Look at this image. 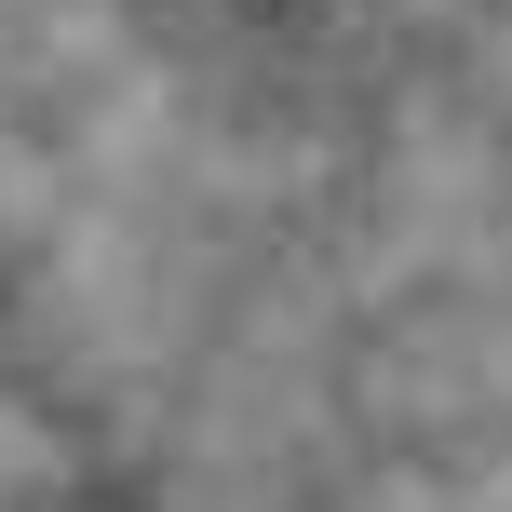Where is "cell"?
Listing matches in <instances>:
<instances>
[{
    "label": "cell",
    "mask_w": 512,
    "mask_h": 512,
    "mask_svg": "<svg viewBox=\"0 0 512 512\" xmlns=\"http://www.w3.org/2000/svg\"><path fill=\"white\" fill-rule=\"evenodd\" d=\"M176 27V54H216V68H310L337 41V0H149Z\"/></svg>",
    "instance_id": "cell-1"
},
{
    "label": "cell",
    "mask_w": 512,
    "mask_h": 512,
    "mask_svg": "<svg viewBox=\"0 0 512 512\" xmlns=\"http://www.w3.org/2000/svg\"><path fill=\"white\" fill-rule=\"evenodd\" d=\"M14 512H135L122 486H41V499H14Z\"/></svg>",
    "instance_id": "cell-2"
}]
</instances>
